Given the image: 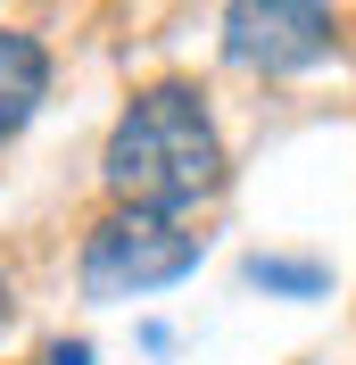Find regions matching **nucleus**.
<instances>
[{"label": "nucleus", "instance_id": "1", "mask_svg": "<svg viewBox=\"0 0 356 365\" xmlns=\"http://www.w3.org/2000/svg\"><path fill=\"white\" fill-rule=\"evenodd\" d=\"M100 182L116 207H157V216H191L199 200L224 191V133L191 83H150L125 100L100 150Z\"/></svg>", "mask_w": 356, "mask_h": 365}, {"label": "nucleus", "instance_id": "2", "mask_svg": "<svg viewBox=\"0 0 356 365\" xmlns=\"http://www.w3.org/2000/svg\"><path fill=\"white\" fill-rule=\"evenodd\" d=\"M199 266V232L182 216H157V207H108L83 241V291L91 299H141L166 291Z\"/></svg>", "mask_w": 356, "mask_h": 365}, {"label": "nucleus", "instance_id": "3", "mask_svg": "<svg viewBox=\"0 0 356 365\" xmlns=\"http://www.w3.org/2000/svg\"><path fill=\"white\" fill-rule=\"evenodd\" d=\"M340 42L332 0H224V58L248 75H307Z\"/></svg>", "mask_w": 356, "mask_h": 365}, {"label": "nucleus", "instance_id": "4", "mask_svg": "<svg viewBox=\"0 0 356 365\" xmlns=\"http://www.w3.org/2000/svg\"><path fill=\"white\" fill-rule=\"evenodd\" d=\"M42 91H50V50L17 25H0V141H17L33 125Z\"/></svg>", "mask_w": 356, "mask_h": 365}, {"label": "nucleus", "instance_id": "5", "mask_svg": "<svg viewBox=\"0 0 356 365\" xmlns=\"http://www.w3.org/2000/svg\"><path fill=\"white\" fill-rule=\"evenodd\" d=\"M248 282H266V291H290V299H323V282H332V274H323V266H307V257H257V266H248Z\"/></svg>", "mask_w": 356, "mask_h": 365}, {"label": "nucleus", "instance_id": "6", "mask_svg": "<svg viewBox=\"0 0 356 365\" xmlns=\"http://www.w3.org/2000/svg\"><path fill=\"white\" fill-rule=\"evenodd\" d=\"M0 324H9V274H0Z\"/></svg>", "mask_w": 356, "mask_h": 365}]
</instances>
